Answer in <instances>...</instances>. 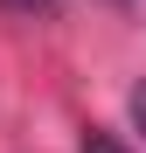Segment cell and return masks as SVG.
Here are the masks:
<instances>
[{"instance_id": "7a4b0ae2", "label": "cell", "mask_w": 146, "mask_h": 153, "mask_svg": "<svg viewBox=\"0 0 146 153\" xmlns=\"http://www.w3.org/2000/svg\"><path fill=\"white\" fill-rule=\"evenodd\" d=\"M125 111H132V125L146 132V84H132V97H125Z\"/></svg>"}, {"instance_id": "6da1fadb", "label": "cell", "mask_w": 146, "mask_h": 153, "mask_svg": "<svg viewBox=\"0 0 146 153\" xmlns=\"http://www.w3.org/2000/svg\"><path fill=\"white\" fill-rule=\"evenodd\" d=\"M77 153H132V146L118 139V132H104V125H90V132L77 139Z\"/></svg>"}]
</instances>
